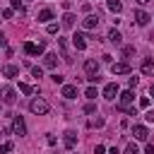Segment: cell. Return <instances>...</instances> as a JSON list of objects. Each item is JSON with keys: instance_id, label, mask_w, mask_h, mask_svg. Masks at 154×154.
Instances as JSON below:
<instances>
[{"instance_id": "27", "label": "cell", "mask_w": 154, "mask_h": 154, "mask_svg": "<svg viewBox=\"0 0 154 154\" xmlns=\"http://www.w3.org/2000/svg\"><path fill=\"white\" fill-rule=\"evenodd\" d=\"M31 75H34L36 79H38V77H43V67H38V65H34V67H31Z\"/></svg>"}, {"instance_id": "33", "label": "cell", "mask_w": 154, "mask_h": 154, "mask_svg": "<svg viewBox=\"0 0 154 154\" xmlns=\"http://www.w3.org/2000/svg\"><path fill=\"white\" fill-rule=\"evenodd\" d=\"M94 111H96V103H91V101H89V103L84 106V113H94Z\"/></svg>"}, {"instance_id": "12", "label": "cell", "mask_w": 154, "mask_h": 154, "mask_svg": "<svg viewBox=\"0 0 154 154\" xmlns=\"http://www.w3.org/2000/svg\"><path fill=\"white\" fill-rule=\"evenodd\" d=\"M132 135H135V140H142L144 142L149 137V130H147V125H135L132 128Z\"/></svg>"}, {"instance_id": "1", "label": "cell", "mask_w": 154, "mask_h": 154, "mask_svg": "<svg viewBox=\"0 0 154 154\" xmlns=\"http://www.w3.org/2000/svg\"><path fill=\"white\" fill-rule=\"evenodd\" d=\"M29 111L36 113V116H46V113L51 111V103H48L46 99H31V101H29Z\"/></svg>"}, {"instance_id": "34", "label": "cell", "mask_w": 154, "mask_h": 154, "mask_svg": "<svg viewBox=\"0 0 154 154\" xmlns=\"http://www.w3.org/2000/svg\"><path fill=\"white\" fill-rule=\"evenodd\" d=\"M149 101H152L149 96H142V99H140V106H142V108H147V106H149Z\"/></svg>"}, {"instance_id": "31", "label": "cell", "mask_w": 154, "mask_h": 154, "mask_svg": "<svg viewBox=\"0 0 154 154\" xmlns=\"http://www.w3.org/2000/svg\"><path fill=\"white\" fill-rule=\"evenodd\" d=\"M46 31H48V34H58V24H55V22H51V24L46 26Z\"/></svg>"}, {"instance_id": "17", "label": "cell", "mask_w": 154, "mask_h": 154, "mask_svg": "<svg viewBox=\"0 0 154 154\" xmlns=\"http://www.w3.org/2000/svg\"><path fill=\"white\" fill-rule=\"evenodd\" d=\"M65 99H75L77 96V87H72V84H63V91H60Z\"/></svg>"}, {"instance_id": "8", "label": "cell", "mask_w": 154, "mask_h": 154, "mask_svg": "<svg viewBox=\"0 0 154 154\" xmlns=\"http://www.w3.org/2000/svg\"><path fill=\"white\" fill-rule=\"evenodd\" d=\"M82 26H84L87 31H91V29H96V26H99V17H96V14H87V17L82 19Z\"/></svg>"}, {"instance_id": "29", "label": "cell", "mask_w": 154, "mask_h": 154, "mask_svg": "<svg viewBox=\"0 0 154 154\" xmlns=\"http://www.w3.org/2000/svg\"><path fill=\"white\" fill-rule=\"evenodd\" d=\"M51 79H53L55 84H63V82H65V77H63L60 72H55V75H51Z\"/></svg>"}, {"instance_id": "3", "label": "cell", "mask_w": 154, "mask_h": 154, "mask_svg": "<svg viewBox=\"0 0 154 154\" xmlns=\"http://www.w3.org/2000/svg\"><path fill=\"white\" fill-rule=\"evenodd\" d=\"M12 132H14V135H19V137H24V135H26V123H24V118H22V116H12Z\"/></svg>"}, {"instance_id": "28", "label": "cell", "mask_w": 154, "mask_h": 154, "mask_svg": "<svg viewBox=\"0 0 154 154\" xmlns=\"http://www.w3.org/2000/svg\"><path fill=\"white\" fill-rule=\"evenodd\" d=\"M123 55H125V58H132V55H135V48H132V46H125V48H123Z\"/></svg>"}, {"instance_id": "20", "label": "cell", "mask_w": 154, "mask_h": 154, "mask_svg": "<svg viewBox=\"0 0 154 154\" xmlns=\"http://www.w3.org/2000/svg\"><path fill=\"white\" fill-rule=\"evenodd\" d=\"M2 75L12 79V77H17V75H19V67H17V65H5V67H2Z\"/></svg>"}, {"instance_id": "6", "label": "cell", "mask_w": 154, "mask_h": 154, "mask_svg": "<svg viewBox=\"0 0 154 154\" xmlns=\"http://www.w3.org/2000/svg\"><path fill=\"white\" fill-rule=\"evenodd\" d=\"M118 99H120V106H130L135 101V91L132 89H123V91H118Z\"/></svg>"}, {"instance_id": "2", "label": "cell", "mask_w": 154, "mask_h": 154, "mask_svg": "<svg viewBox=\"0 0 154 154\" xmlns=\"http://www.w3.org/2000/svg\"><path fill=\"white\" fill-rule=\"evenodd\" d=\"M0 101H2V103H14V101H17V91H14L12 87H7V84L0 87Z\"/></svg>"}, {"instance_id": "14", "label": "cell", "mask_w": 154, "mask_h": 154, "mask_svg": "<svg viewBox=\"0 0 154 154\" xmlns=\"http://www.w3.org/2000/svg\"><path fill=\"white\" fill-rule=\"evenodd\" d=\"M149 19H152V17H149L144 10H135V22H137L140 26H147V24H149Z\"/></svg>"}, {"instance_id": "24", "label": "cell", "mask_w": 154, "mask_h": 154, "mask_svg": "<svg viewBox=\"0 0 154 154\" xmlns=\"http://www.w3.org/2000/svg\"><path fill=\"white\" fill-rule=\"evenodd\" d=\"M19 91H22V94H31V91H34V87H31V84H26V82H19Z\"/></svg>"}, {"instance_id": "39", "label": "cell", "mask_w": 154, "mask_h": 154, "mask_svg": "<svg viewBox=\"0 0 154 154\" xmlns=\"http://www.w3.org/2000/svg\"><path fill=\"white\" fill-rule=\"evenodd\" d=\"M70 7H72V2H70V0H63V10H67V12H70Z\"/></svg>"}, {"instance_id": "35", "label": "cell", "mask_w": 154, "mask_h": 154, "mask_svg": "<svg viewBox=\"0 0 154 154\" xmlns=\"http://www.w3.org/2000/svg\"><path fill=\"white\" fill-rule=\"evenodd\" d=\"M103 152H106L103 144H96V147H94V154H103Z\"/></svg>"}, {"instance_id": "32", "label": "cell", "mask_w": 154, "mask_h": 154, "mask_svg": "<svg viewBox=\"0 0 154 154\" xmlns=\"http://www.w3.org/2000/svg\"><path fill=\"white\" fill-rule=\"evenodd\" d=\"M0 14H2V17H5V19H12V17H14V10H2V12H0Z\"/></svg>"}, {"instance_id": "37", "label": "cell", "mask_w": 154, "mask_h": 154, "mask_svg": "<svg viewBox=\"0 0 154 154\" xmlns=\"http://www.w3.org/2000/svg\"><path fill=\"white\" fill-rule=\"evenodd\" d=\"M144 118H147V123H154V111H149V113H144Z\"/></svg>"}, {"instance_id": "5", "label": "cell", "mask_w": 154, "mask_h": 154, "mask_svg": "<svg viewBox=\"0 0 154 154\" xmlns=\"http://www.w3.org/2000/svg\"><path fill=\"white\" fill-rule=\"evenodd\" d=\"M118 91H120V89H118V84H116V82H108V84L103 87V99L113 101V99L118 96Z\"/></svg>"}, {"instance_id": "10", "label": "cell", "mask_w": 154, "mask_h": 154, "mask_svg": "<svg viewBox=\"0 0 154 154\" xmlns=\"http://www.w3.org/2000/svg\"><path fill=\"white\" fill-rule=\"evenodd\" d=\"M84 38H87V34H79V31H77V34L72 36V46H75L77 51H84V48H87V41H84Z\"/></svg>"}, {"instance_id": "21", "label": "cell", "mask_w": 154, "mask_h": 154, "mask_svg": "<svg viewBox=\"0 0 154 154\" xmlns=\"http://www.w3.org/2000/svg\"><path fill=\"white\" fill-rule=\"evenodd\" d=\"M106 5H108V10L113 14H120V10H123V2L120 0H106Z\"/></svg>"}, {"instance_id": "41", "label": "cell", "mask_w": 154, "mask_h": 154, "mask_svg": "<svg viewBox=\"0 0 154 154\" xmlns=\"http://www.w3.org/2000/svg\"><path fill=\"white\" fill-rule=\"evenodd\" d=\"M144 154H154V144H147L144 147Z\"/></svg>"}, {"instance_id": "16", "label": "cell", "mask_w": 154, "mask_h": 154, "mask_svg": "<svg viewBox=\"0 0 154 154\" xmlns=\"http://www.w3.org/2000/svg\"><path fill=\"white\" fill-rule=\"evenodd\" d=\"M43 65L46 67H55L58 65V53H46L43 55Z\"/></svg>"}, {"instance_id": "30", "label": "cell", "mask_w": 154, "mask_h": 154, "mask_svg": "<svg viewBox=\"0 0 154 154\" xmlns=\"http://www.w3.org/2000/svg\"><path fill=\"white\" fill-rule=\"evenodd\" d=\"M12 10H19V14H24V5L19 0H12Z\"/></svg>"}, {"instance_id": "43", "label": "cell", "mask_w": 154, "mask_h": 154, "mask_svg": "<svg viewBox=\"0 0 154 154\" xmlns=\"http://www.w3.org/2000/svg\"><path fill=\"white\" fill-rule=\"evenodd\" d=\"M137 5H147V2H152V0H135Z\"/></svg>"}, {"instance_id": "26", "label": "cell", "mask_w": 154, "mask_h": 154, "mask_svg": "<svg viewBox=\"0 0 154 154\" xmlns=\"http://www.w3.org/2000/svg\"><path fill=\"white\" fill-rule=\"evenodd\" d=\"M12 147H14L12 142H2V144H0V154H7V152H12Z\"/></svg>"}, {"instance_id": "15", "label": "cell", "mask_w": 154, "mask_h": 154, "mask_svg": "<svg viewBox=\"0 0 154 154\" xmlns=\"http://www.w3.org/2000/svg\"><path fill=\"white\" fill-rule=\"evenodd\" d=\"M51 19H53V10H51V7H43V10H38V22H43V24H51Z\"/></svg>"}, {"instance_id": "40", "label": "cell", "mask_w": 154, "mask_h": 154, "mask_svg": "<svg viewBox=\"0 0 154 154\" xmlns=\"http://www.w3.org/2000/svg\"><path fill=\"white\" fill-rule=\"evenodd\" d=\"M46 142H48V144H55L58 140H55V135H48V137H46Z\"/></svg>"}, {"instance_id": "22", "label": "cell", "mask_w": 154, "mask_h": 154, "mask_svg": "<svg viewBox=\"0 0 154 154\" xmlns=\"http://www.w3.org/2000/svg\"><path fill=\"white\" fill-rule=\"evenodd\" d=\"M84 96H87L89 101H94V99L99 96V94H96V87H87V89H84Z\"/></svg>"}, {"instance_id": "18", "label": "cell", "mask_w": 154, "mask_h": 154, "mask_svg": "<svg viewBox=\"0 0 154 154\" xmlns=\"http://www.w3.org/2000/svg\"><path fill=\"white\" fill-rule=\"evenodd\" d=\"M75 22H77V17H75L72 12H65V14H63V26L72 29V26H75Z\"/></svg>"}, {"instance_id": "13", "label": "cell", "mask_w": 154, "mask_h": 154, "mask_svg": "<svg viewBox=\"0 0 154 154\" xmlns=\"http://www.w3.org/2000/svg\"><path fill=\"white\" fill-rule=\"evenodd\" d=\"M140 70H142V75L154 77V60H152V58H144V60H142V65H140Z\"/></svg>"}, {"instance_id": "23", "label": "cell", "mask_w": 154, "mask_h": 154, "mask_svg": "<svg viewBox=\"0 0 154 154\" xmlns=\"http://www.w3.org/2000/svg\"><path fill=\"white\" fill-rule=\"evenodd\" d=\"M123 154H140V147H137L135 142H130V144L125 147V152H123Z\"/></svg>"}, {"instance_id": "11", "label": "cell", "mask_w": 154, "mask_h": 154, "mask_svg": "<svg viewBox=\"0 0 154 154\" xmlns=\"http://www.w3.org/2000/svg\"><path fill=\"white\" fill-rule=\"evenodd\" d=\"M111 72L113 75H128L130 72V63H113L111 65Z\"/></svg>"}, {"instance_id": "38", "label": "cell", "mask_w": 154, "mask_h": 154, "mask_svg": "<svg viewBox=\"0 0 154 154\" xmlns=\"http://www.w3.org/2000/svg\"><path fill=\"white\" fill-rule=\"evenodd\" d=\"M5 46H7V38H5V34L0 31V48H5Z\"/></svg>"}, {"instance_id": "19", "label": "cell", "mask_w": 154, "mask_h": 154, "mask_svg": "<svg viewBox=\"0 0 154 154\" xmlns=\"http://www.w3.org/2000/svg\"><path fill=\"white\" fill-rule=\"evenodd\" d=\"M108 41H111V43H116V46H120V43H123L120 31H118V29H111V31H108Z\"/></svg>"}, {"instance_id": "9", "label": "cell", "mask_w": 154, "mask_h": 154, "mask_svg": "<svg viewBox=\"0 0 154 154\" xmlns=\"http://www.w3.org/2000/svg\"><path fill=\"white\" fill-rule=\"evenodd\" d=\"M84 72H87V77H89V75H99V63H96L94 58H87V60H84Z\"/></svg>"}, {"instance_id": "7", "label": "cell", "mask_w": 154, "mask_h": 154, "mask_svg": "<svg viewBox=\"0 0 154 154\" xmlns=\"http://www.w3.org/2000/svg\"><path fill=\"white\" fill-rule=\"evenodd\" d=\"M63 144H65V149H75V144H77V132L67 130V132L63 135Z\"/></svg>"}, {"instance_id": "4", "label": "cell", "mask_w": 154, "mask_h": 154, "mask_svg": "<svg viewBox=\"0 0 154 154\" xmlns=\"http://www.w3.org/2000/svg\"><path fill=\"white\" fill-rule=\"evenodd\" d=\"M43 48H46V43H24V53L26 55H38V53H43Z\"/></svg>"}, {"instance_id": "42", "label": "cell", "mask_w": 154, "mask_h": 154, "mask_svg": "<svg viewBox=\"0 0 154 154\" xmlns=\"http://www.w3.org/2000/svg\"><path fill=\"white\" fill-rule=\"evenodd\" d=\"M149 99H154V84L149 87Z\"/></svg>"}, {"instance_id": "36", "label": "cell", "mask_w": 154, "mask_h": 154, "mask_svg": "<svg viewBox=\"0 0 154 154\" xmlns=\"http://www.w3.org/2000/svg\"><path fill=\"white\" fill-rule=\"evenodd\" d=\"M132 87H137V77H130V82H128V89H132Z\"/></svg>"}, {"instance_id": "25", "label": "cell", "mask_w": 154, "mask_h": 154, "mask_svg": "<svg viewBox=\"0 0 154 154\" xmlns=\"http://www.w3.org/2000/svg\"><path fill=\"white\" fill-rule=\"evenodd\" d=\"M87 125H89V128H103V118H91Z\"/></svg>"}]
</instances>
